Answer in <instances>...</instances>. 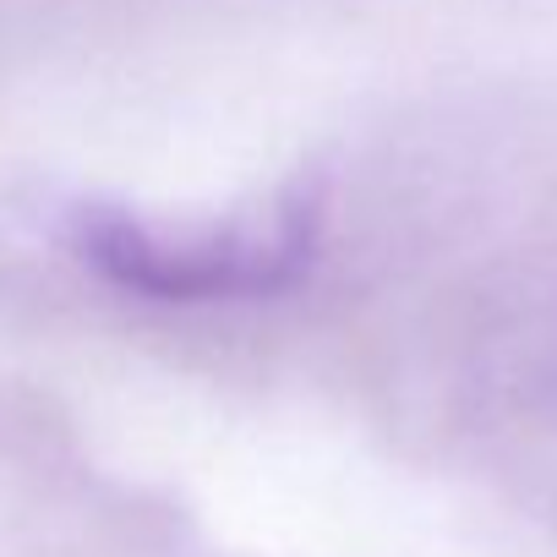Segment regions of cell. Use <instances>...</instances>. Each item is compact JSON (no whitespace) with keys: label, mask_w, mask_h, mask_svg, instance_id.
I'll list each match as a JSON object with an SVG mask.
<instances>
[{"label":"cell","mask_w":557,"mask_h":557,"mask_svg":"<svg viewBox=\"0 0 557 557\" xmlns=\"http://www.w3.org/2000/svg\"><path fill=\"white\" fill-rule=\"evenodd\" d=\"M323 224L318 186H290L262 213L197 230H159L121 208H83L72 240L83 262L104 278L159 301H213V296H268L285 290L312 262Z\"/></svg>","instance_id":"6da1fadb"}]
</instances>
